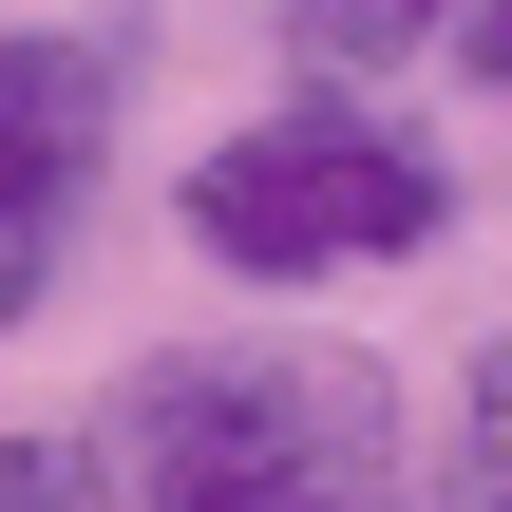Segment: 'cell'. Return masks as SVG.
I'll list each match as a JSON object with an SVG mask.
<instances>
[{
  "label": "cell",
  "mask_w": 512,
  "mask_h": 512,
  "mask_svg": "<svg viewBox=\"0 0 512 512\" xmlns=\"http://www.w3.org/2000/svg\"><path fill=\"white\" fill-rule=\"evenodd\" d=\"M456 512H512V342H475V418H456Z\"/></svg>",
  "instance_id": "8992f818"
},
{
  "label": "cell",
  "mask_w": 512,
  "mask_h": 512,
  "mask_svg": "<svg viewBox=\"0 0 512 512\" xmlns=\"http://www.w3.org/2000/svg\"><path fill=\"white\" fill-rule=\"evenodd\" d=\"M437 209H456V171L418 133H380V114H266V133H228L190 171V247L247 266V285L399 266V247H437Z\"/></svg>",
  "instance_id": "7a4b0ae2"
},
{
  "label": "cell",
  "mask_w": 512,
  "mask_h": 512,
  "mask_svg": "<svg viewBox=\"0 0 512 512\" xmlns=\"http://www.w3.org/2000/svg\"><path fill=\"white\" fill-rule=\"evenodd\" d=\"M285 38L361 76V57H399V38H456V0H285Z\"/></svg>",
  "instance_id": "277c9868"
},
{
  "label": "cell",
  "mask_w": 512,
  "mask_h": 512,
  "mask_svg": "<svg viewBox=\"0 0 512 512\" xmlns=\"http://www.w3.org/2000/svg\"><path fill=\"white\" fill-rule=\"evenodd\" d=\"M456 57H475V76L512 95V0H456Z\"/></svg>",
  "instance_id": "52a82bcc"
},
{
  "label": "cell",
  "mask_w": 512,
  "mask_h": 512,
  "mask_svg": "<svg viewBox=\"0 0 512 512\" xmlns=\"http://www.w3.org/2000/svg\"><path fill=\"white\" fill-rule=\"evenodd\" d=\"M0 512H114V456L95 437H0Z\"/></svg>",
  "instance_id": "5b68a950"
},
{
  "label": "cell",
  "mask_w": 512,
  "mask_h": 512,
  "mask_svg": "<svg viewBox=\"0 0 512 512\" xmlns=\"http://www.w3.org/2000/svg\"><path fill=\"white\" fill-rule=\"evenodd\" d=\"M95 152H114V76H95V38H0V323H38Z\"/></svg>",
  "instance_id": "3957f363"
},
{
  "label": "cell",
  "mask_w": 512,
  "mask_h": 512,
  "mask_svg": "<svg viewBox=\"0 0 512 512\" xmlns=\"http://www.w3.org/2000/svg\"><path fill=\"white\" fill-rule=\"evenodd\" d=\"M133 512H399V380L361 342H190L114 399Z\"/></svg>",
  "instance_id": "6da1fadb"
}]
</instances>
